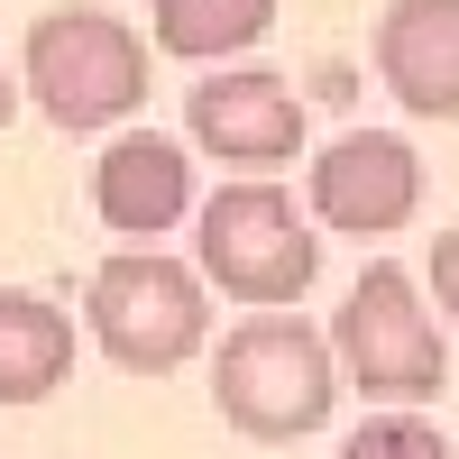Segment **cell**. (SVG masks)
Masks as SVG:
<instances>
[{
	"mask_svg": "<svg viewBox=\"0 0 459 459\" xmlns=\"http://www.w3.org/2000/svg\"><path fill=\"white\" fill-rule=\"evenodd\" d=\"M10 110H19V83H10V65H0V129H10Z\"/></svg>",
	"mask_w": 459,
	"mask_h": 459,
	"instance_id": "5bb4252c",
	"label": "cell"
},
{
	"mask_svg": "<svg viewBox=\"0 0 459 459\" xmlns=\"http://www.w3.org/2000/svg\"><path fill=\"white\" fill-rule=\"evenodd\" d=\"M432 294H441V313H450V331H459V221L432 239Z\"/></svg>",
	"mask_w": 459,
	"mask_h": 459,
	"instance_id": "4fadbf2b",
	"label": "cell"
},
{
	"mask_svg": "<svg viewBox=\"0 0 459 459\" xmlns=\"http://www.w3.org/2000/svg\"><path fill=\"white\" fill-rule=\"evenodd\" d=\"M203 276L221 294L257 303V313H285V303L322 276V248H313V230H303L285 184L248 175V184H221L203 203Z\"/></svg>",
	"mask_w": 459,
	"mask_h": 459,
	"instance_id": "277c9868",
	"label": "cell"
},
{
	"mask_svg": "<svg viewBox=\"0 0 459 459\" xmlns=\"http://www.w3.org/2000/svg\"><path fill=\"white\" fill-rule=\"evenodd\" d=\"M331 350H340V377L359 395H377V404H423L450 377V350H441V331H432V313H423L404 266H368L350 285V303L331 322Z\"/></svg>",
	"mask_w": 459,
	"mask_h": 459,
	"instance_id": "5b68a950",
	"label": "cell"
},
{
	"mask_svg": "<svg viewBox=\"0 0 459 459\" xmlns=\"http://www.w3.org/2000/svg\"><path fill=\"white\" fill-rule=\"evenodd\" d=\"M423 203V157L395 138V129H350L313 157V212L350 239H386V230L413 221Z\"/></svg>",
	"mask_w": 459,
	"mask_h": 459,
	"instance_id": "8992f818",
	"label": "cell"
},
{
	"mask_svg": "<svg viewBox=\"0 0 459 459\" xmlns=\"http://www.w3.org/2000/svg\"><path fill=\"white\" fill-rule=\"evenodd\" d=\"M340 459H459V450L432 423H413V413H377V423H359L340 441Z\"/></svg>",
	"mask_w": 459,
	"mask_h": 459,
	"instance_id": "7c38bea8",
	"label": "cell"
},
{
	"mask_svg": "<svg viewBox=\"0 0 459 459\" xmlns=\"http://www.w3.org/2000/svg\"><path fill=\"white\" fill-rule=\"evenodd\" d=\"M92 203H101V221L120 230V239H157V230H175L184 212H194V166H184L175 138L129 129V138L101 147V166H92Z\"/></svg>",
	"mask_w": 459,
	"mask_h": 459,
	"instance_id": "9c48e42d",
	"label": "cell"
},
{
	"mask_svg": "<svg viewBox=\"0 0 459 459\" xmlns=\"http://www.w3.org/2000/svg\"><path fill=\"white\" fill-rule=\"evenodd\" d=\"M28 92L56 129H110L147 101V47L110 10H47L28 28Z\"/></svg>",
	"mask_w": 459,
	"mask_h": 459,
	"instance_id": "3957f363",
	"label": "cell"
},
{
	"mask_svg": "<svg viewBox=\"0 0 459 459\" xmlns=\"http://www.w3.org/2000/svg\"><path fill=\"white\" fill-rule=\"evenodd\" d=\"M331 395H340V350L294 322V313H257L239 331H221V359H212V404L230 432L248 441H303L331 423Z\"/></svg>",
	"mask_w": 459,
	"mask_h": 459,
	"instance_id": "6da1fadb",
	"label": "cell"
},
{
	"mask_svg": "<svg viewBox=\"0 0 459 459\" xmlns=\"http://www.w3.org/2000/svg\"><path fill=\"white\" fill-rule=\"evenodd\" d=\"M74 377V322L47 294L0 285V404H47Z\"/></svg>",
	"mask_w": 459,
	"mask_h": 459,
	"instance_id": "30bf717a",
	"label": "cell"
},
{
	"mask_svg": "<svg viewBox=\"0 0 459 459\" xmlns=\"http://www.w3.org/2000/svg\"><path fill=\"white\" fill-rule=\"evenodd\" d=\"M83 322L101 340L110 368L129 377H175L184 359L212 340V303H203V276L175 266L157 248H120L92 266V294H83Z\"/></svg>",
	"mask_w": 459,
	"mask_h": 459,
	"instance_id": "7a4b0ae2",
	"label": "cell"
},
{
	"mask_svg": "<svg viewBox=\"0 0 459 459\" xmlns=\"http://www.w3.org/2000/svg\"><path fill=\"white\" fill-rule=\"evenodd\" d=\"M377 74L413 120H459V0H395L377 19Z\"/></svg>",
	"mask_w": 459,
	"mask_h": 459,
	"instance_id": "ba28073f",
	"label": "cell"
},
{
	"mask_svg": "<svg viewBox=\"0 0 459 459\" xmlns=\"http://www.w3.org/2000/svg\"><path fill=\"white\" fill-rule=\"evenodd\" d=\"M184 129H194V147H212L221 166H285L303 147V101L285 74H203L194 101H184Z\"/></svg>",
	"mask_w": 459,
	"mask_h": 459,
	"instance_id": "52a82bcc",
	"label": "cell"
},
{
	"mask_svg": "<svg viewBox=\"0 0 459 459\" xmlns=\"http://www.w3.org/2000/svg\"><path fill=\"white\" fill-rule=\"evenodd\" d=\"M266 28H276V0H157V47L194 65L257 47Z\"/></svg>",
	"mask_w": 459,
	"mask_h": 459,
	"instance_id": "8fae6325",
	"label": "cell"
}]
</instances>
